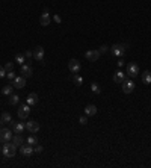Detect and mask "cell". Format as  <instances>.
I'll list each match as a JSON object with an SVG mask.
<instances>
[{
    "label": "cell",
    "mask_w": 151,
    "mask_h": 168,
    "mask_svg": "<svg viewBox=\"0 0 151 168\" xmlns=\"http://www.w3.org/2000/svg\"><path fill=\"white\" fill-rule=\"evenodd\" d=\"M32 56H33V52H26V53H24V58H26V61H29Z\"/></svg>",
    "instance_id": "34"
},
{
    "label": "cell",
    "mask_w": 151,
    "mask_h": 168,
    "mask_svg": "<svg viewBox=\"0 0 151 168\" xmlns=\"http://www.w3.org/2000/svg\"><path fill=\"white\" fill-rule=\"evenodd\" d=\"M85 114H86L88 117H94V115L97 114V106H95V105H88V106L85 108Z\"/></svg>",
    "instance_id": "16"
},
{
    "label": "cell",
    "mask_w": 151,
    "mask_h": 168,
    "mask_svg": "<svg viewBox=\"0 0 151 168\" xmlns=\"http://www.w3.org/2000/svg\"><path fill=\"white\" fill-rule=\"evenodd\" d=\"M12 139V132L6 127H2L0 129V142H8Z\"/></svg>",
    "instance_id": "4"
},
{
    "label": "cell",
    "mask_w": 151,
    "mask_h": 168,
    "mask_svg": "<svg viewBox=\"0 0 151 168\" xmlns=\"http://www.w3.org/2000/svg\"><path fill=\"white\" fill-rule=\"evenodd\" d=\"M53 20H55L58 24H61V23H62V20H61V17H59V15H55V17H53Z\"/></svg>",
    "instance_id": "35"
},
{
    "label": "cell",
    "mask_w": 151,
    "mask_h": 168,
    "mask_svg": "<svg viewBox=\"0 0 151 168\" xmlns=\"http://www.w3.org/2000/svg\"><path fill=\"white\" fill-rule=\"evenodd\" d=\"M79 123H80V124H83V126H85V124H88V115L80 117V118H79Z\"/></svg>",
    "instance_id": "30"
},
{
    "label": "cell",
    "mask_w": 151,
    "mask_h": 168,
    "mask_svg": "<svg viewBox=\"0 0 151 168\" xmlns=\"http://www.w3.org/2000/svg\"><path fill=\"white\" fill-rule=\"evenodd\" d=\"M26 129H27L30 133H36V132L39 130V124H38V121L30 120V121H27V123H26Z\"/></svg>",
    "instance_id": "9"
},
{
    "label": "cell",
    "mask_w": 151,
    "mask_h": 168,
    "mask_svg": "<svg viewBox=\"0 0 151 168\" xmlns=\"http://www.w3.org/2000/svg\"><path fill=\"white\" fill-rule=\"evenodd\" d=\"M6 77H8L9 80H14V79L17 77V76H15V71H14V70H12V71H8V73H6Z\"/></svg>",
    "instance_id": "28"
},
{
    "label": "cell",
    "mask_w": 151,
    "mask_h": 168,
    "mask_svg": "<svg viewBox=\"0 0 151 168\" xmlns=\"http://www.w3.org/2000/svg\"><path fill=\"white\" fill-rule=\"evenodd\" d=\"M100 55H101V53H100L98 50H88V52L85 53L86 59H88V61H91V62H95V61H98Z\"/></svg>",
    "instance_id": "6"
},
{
    "label": "cell",
    "mask_w": 151,
    "mask_h": 168,
    "mask_svg": "<svg viewBox=\"0 0 151 168\" xmlns=\"http://www.w3.org/2000/svg\"><path fill=\"white\" fill-rule=\"evenodd\" d=\"M2 148H3V145H2V142H0V153H2Z\"/></svg>",
    "instance_id": "38"
},
{
    "label": "cell",
    "mask_w": 151,
    "mask_h": 168,
    "mask_svg": "<svg viewBox=\"0 0 151 168\" xmlns=\"http://www.w3.org/2000/svg\"><path fill=\"white\" fill-rule=\"evenodd\" d=\"M15 62H17V64H20V65H23V64L26 62L24 55H17V56H15Z\"/></svg>",
    "instance_id": "25"
},
{
    "label": "cell",
    "mask_w": 151,
    "mask_h": 168,
    "mask_svg": "<svg viewBox=\"0 0 151 168\" xmlns=\"http://www.w3.org/2000/svg\"><path fill=\"white\" fill-rule=\"evenodd\" d=\"M6 76V70H5V67H2V65H0V79H2V77H5Z\"/></svg>",
    "instance_id": "32"
},
{
    "label": "cell",
    "mask_w": 151,
    "mask_h": 168,
    "mask_svg": "<svg viewBox=\"0 0 151 168\" xmlns=\"http://www.w3.org/2000/svg\"><path fill=\"white\" fill-rule=\"evenodd\" d=\"M38 100H39V97H38L36 92H30V94L26 97V103H27L29 106H35V105L38 103Z\"/></svg>",
    "instance_id": "12"
},
{
    "label": "cell",
    "mask_w": 151,
    "mask_h": 168,
    "mask_svg": "<svg viewBox=\"0 0 151 168\" xmlns=\"http://www.w3.org/2000/svg\"><path fill=\"white\" fill-rule=\"evenodd\" d=\"M12 129H14L15 133H23L24 129H26V124H24V123H17V124L14 123V124H12Z\"/></svg>",
    "instance_id": "18"
},
{
    "label": "cell",
    "mask_w": 151,
    "mask_h": 168,
    "mask_svg": "<svg viewBox=\"0 0 151 168\" xmlns=\"http://www.w3.org/2000/svg\"><path fill=\"white\" fill-rule=\"evenodd\" d=\"M3 123H5V121H3V118H2V117H0V127H2V126H3Z\"/></svg>",
    "instance_id": "37"
},
{
    "label": "cell",
    "mask_w": 151,
    "mask_h": 168,
    "mask_svg": "<svg viewBox=\"0 0 151 168\" xmlns=\"http://www.w3.org/2000/svg\"><path fill=\"white\" fill-rule=\"evenodd\" d=\"M137 73H139V67H137V64L131 62V64L127 65V74H128L130 77H134Z\"/></svg>",
    "instance_id": "11"
},
{
    "label": "cell",
    "mask_w": 151,
    "mask_h": 168,
    "mask_svg": "<svg viewBox=\"0 0 151 168\" xmlns=\"http://www.w3.org/2000/svg\"><path fill=\"white\" fill-rule=\"evenodd\" d=\"M142 82L145 83V85H149L151 83V71H143L142 73Z\"/></svg>",
    "instance_id": "20"
},
{
    "label": "cell",
    "mask_w": 151,
    "mask_h": 168,
    "mask_svg": "<svg viewBox=\"0 0 151 168\" xmlns=\"http://www.w3.org/2000/svg\"><path fill=\"white\" fill-rule=\"evenodd\" d=\"M124 79H125L124 71H121V70L115 71V74H113V82H115V83H122V82H124Z\"/></svg>",
    "instance_id": "14"
},
{
    "label": "cell",
    "mask_w": 151,
    "mask_h": 168,
    "mask_svg": "<svg viewBox=\"0 0 151 168\" xmlns=\"http://www.w3.org/2000/svg\"><path fill=\"white\" fill-rule=\"evenodd\" d=\"M80 62L77 61V59H70V62H68V68H70V71L71 73H79L80 71Z\"/></svg>",
    "instance_id": "7"
},
{
    "label": "cell",
    "mask_w": 151,
    "mask_h": 168,
    "mask_svg": "<svg viewBox=\"0 0 151 168\" xmlns=\"http://www.w3.org/2000/svg\"><path fill=\"white\" fill-rule=\"evenodd\" d=\"M109 50H110V53H112L113 56L121 58V56H124V53H125V50H127V44H113Z\"/></svg>",
    "instance_id": "2"
},
{
    "label": "cell",
    "mask_w": 151,
    "mask_h": 168,
    "mask_svg": "<svg viewBox=\"0 0 151 168\" xmlns=\"http://www.w3.org/2000/svg\"><path fill=\"white\" fill-rule=\"evenodd\" d=\"M73 82H74L77 86H80V85L83 83V79H82V77H80L77 73H74V76H73Z\"/></svg>",
    "instance_id": "23"
},
{
    "label": "cell",
    "mask_w": 151,
    "mask_h": 168,
    "mask_svg": "<svg viewBox=\"0 0 151 168\" xmlns=\"http://www.w3.org/2000/svg\"><path fill=\"white\" fill-rule=\"evenodd\" d=\"M12 142H14L15 145H23L24 138L21 136V133H15V136H12Z\"/></svg>",
    "instance_id": "19"
},
{
    "label": "cell",
    "mask_w": 151,
    "mask_h": 168,
    "mask_svg": "<svg viewBox=\"0 0 151 168\" xmlns=\"http://www.w3.org/2000/svg\"><path fill=\"white\" fill-rule=\"evenodd\" d=\"M21 73H23V76L24 77H30L32 74H33V71H32V67L27 64V65H24L23 64V67H21Z\"/></svg>",
    "instance_id": "17"
},
{
    "label": "cell",
    "mask_w": 151,
    "mask_h": 168,
    "mask_svg": "<svg viewBox=\"0 0 151 168\" xmlns=\"http://www.w3.org/2000/svg\"><path fill=\"white\" fill-rule=\"evenodd\" d=\"M134 89V82L131 79H124L122 82V92L124 94H131Z\"/></svg>",
    "instance_id": "3"
},
{
    "label": "cell",
    "mask_w": 151,
    "mask_h": 168,
    "mask_svg": "<svg viewBox=\"0 0 151 168\" xmlns=\"http://www.w3.org/2000/svg\"><path fill=\"white\" fill-rule=\"evenodd\" d=\"M118 65H119V67H122V65H124V61H122V59H119V61H118Z\"/></svg>",
    "instance_id": "36"
},
{
    "label": "cell",
    "mask_w": 151,
    "mask_h": 168,
    "mask_svg": "<svg viewBox=\"0 0 151 168\" xmlns=\"http://www.w3.org/2000/svg\"><path fill=\"white\" fill-rule=\"evenodd\" d=\"M20 151H21L23 156H27V157H29V156H32V153H33V145H30V144L26 142V145H21Z\"/></svg>",
    "instance_id": "13"
},
{
    "label": "cell",
    "mask_w": 151,
    "mask_h": 168,
    "mask_svg": "<svg viewBox=\"0 0 151 168\" xmlns=\"http://www.w3.org/2000/svg\"><path fill=\"white\" fill-rule=\"evenodd\" d=\"M91 88H92V91H94L95 94H100V92H101L100 85H98V83H95V82H94V83H91Z\"/></svg>",
    "instance_id": "27"
},
{
    "label": "cell",
    "mask_w": 151,
    "mask_h": 168,
    "mask_svg": "<svg viewBox=\"0 0 151 168\" xmlns=\"http://www.w3.org/2000/svg\"><path fill=\"white\" fill-rule=\"evenodd\" d=\"M5 70H6V71H12V70H14V64H12V62H6V64H5Z\"/></svg>",
    "instance_id": "29"
},
{
    "label": "cell",
    "mask_w": 151,
    "mask_h": 168,
    "mask_svg": "<svg viewBox=\"0 0 151 168\" xmlns=\"http://www.w3.org/2000/svg\"><path fill=\"white\" fill-rule=\"evenodd\" d=\"M26 142H27V144H30V145H36V144H38V139H36V136H35V135H32V136H29V138L26 139Z\"/></svg>",
    "instance_id": "24"
},
{
    "label": "cell",
    "mask_w": 151,
    "mask_h": 168,
    "mask_svg": "<svg viewBox=\"0 0 151 168\" xmlns=\"http://www.w3.org/2000/svg\"><path fill=\"white\" fill-rule=\"evenodd\" d=\"M98 52H100V53H106V52H109V47H107V46H101Z\"/></svg>",
    "instance_id": "33"
},
{
    "label": "cell",
    "mask_w": 151,
    "mask_h": 168,
    "mask_svg": "<svg viewBox=\"0 0 151 168\" xmlns=\"http://www.w3.org/2000/svg\"><path fill=\"white\" fill-rule=\"evenodd\" d=\"M17 114H18V118H20V120H26V118L29 117V114H30V106H29L27 103H26V105H21Z\"/></svg>",
    "instance_id": "5"
},
{
    "label": "cell",
    "mask_w": 151,
    "mask_h": 168,
    "mask_svg": "<svg viewBox=\"0 0 151 168\" xmlns=\"http://www.w3.org/2000/svg\"><path fill=\"white\" fill-rule=\"evenodd\" d=\"M44 148H42V145H39V144H36V145H33V151L35 153H41Z\"/></svg>",
    "instance_id": "31"
},
{
    "label": "cell",
    "mask_w": 151,
    "mask_h": 168,
    "mask_svg": "<svg viewBox=\"0 0 151 168\" xmlns=\"http://www.w3.org/2000/svg\"><path fill=\"white\" fill-rule=\"evenodd\" d=\"M15 144L14 142H3V148H2V153L5 157H14L15 156Z\"/></svg>",
    "instance_id": "1"
},
{
    "label": "cell",
    "mask_w": 151,
    "mask_h": 168,
    "mask_svg": "<svg viewBox=\"0 0 151 168\" xmlns=\"http://www.w3.org/2000/svg\"><path fill=\"white\" fill-rule=\"evenodd\" d=\"M2 118H3L5 123H11V121H12V117H11L9 112H3V114H2Z\"/></svg>",
    "instance_id": "26"
},
{
    "label": "cell",
    "mask_w": 151,
    "mask_h": 168,
    "mask_svg": "<svg viewBox=\"0 0 151 168\" xmlns=\"http://www.w3.org/2000/svg\"><path fill=\"white\" fill-rule=\"evenodd\" d=\"M39 23H41V26H49V24L52 23V17H50V14H49L47 9H46V11L42 12V15L39 17Z\"/></svg>",
    "instance_id": "10"
},
{
    "label": "cell",
    "mask_w": 151,
    "mask_h": 168,
    "mask_svg": "<svg viewBox=\"0 0 151 168\" xmlns=\"http://www.w3.org/2000/svg\"><path fill=\"white\" fill-rule=\"evenodd\" d=\"M33 58H35L36 61H42V59H44V49H42L41 46L33 50Z\"/></svg>",
    "instance_id": "15"
},
{
    "label": "cell",
    "mask_w": 151,
    "mask_h": 168,
    "mask_svg": "<svg viewBox=\"0 0 151 168\" xmlns=\"http://www.w3.org/2000/svg\"><path fill=\"white\" fill-rule=\"evenodd\" d=\"M12 89H14L12 83H9V85H5V86L2 88V94H3V95H11V94H12Z\"/></svg>",
    "instance_id": "21"
},
{
    "label": "cell",
    "mask_w": 151,
    "mask_h": 168,
    "mask_svg": "<svg viewBox=\"0 0 151 168\" xmlns=\"http://www.w3.org/2000/svg\"><path fill=\"white\" fill-rule=\"evenodd\" d=\"M9 103H11V105H18V103H20V95L11 94V95H9Z\"/></svg>",
    "instance_id": "22"
},
{
    "label": "cell",
    "mask_w": 151,
    "mask_h": 168,
    "mask_svg": "<svg viewBox=\"0 0 151 168\" xmlns=\"http://www.w3.org/2000/svg\"><path fill=\"white\" fill-rule=\"evenodd\" d=\"M24 85H26V77H24V76H17V77L12 80V86H15V88H18V89L24 88Z\"/></svg>",
    "instance_id": "8"
}]
</instances>
